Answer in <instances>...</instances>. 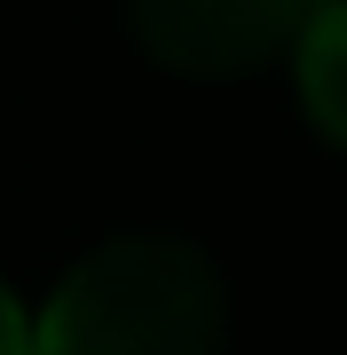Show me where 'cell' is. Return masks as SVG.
<instances>
[{
	"instance_id": "6da1fadb",
	"label": "cell",
	"mask_w": 347,
	"mask_h": 355,
	"mask_svg": "<svg viewBox=\"0 0 347 355\" xmlns=\"http://www.w3.org/2000/svg\"><path fill=\"white\" fill-rule=\"evenodd\" d=\"M229 284L206 245L174 229L103 237L32 316V355H221Z\"/></svg>"
},
{
	"instance_id": "7a4b0ae2",
	"label": "cell",
	"mask_w": 347,
	"mask_h": 355,
	"mask_svg": "<svg viewBox=\"0 0 347 355\" xmlns=\"http://www.w3.org/2000/svg\"><path fill=\"white\" fill-rule=\"evenodd\" d=\"M127 32L142 40L158 71L181 79H244L276 55H292V40L308 32L323 0H118Z\"/></svg>"
},
{
	"instance_id": "3957f363",
	"label": "cell",
	"mask_w": 347,
	"mask_h": 355,
	"mask_svg": "<svg viewBox=\"0 0 347 355\" xmlns=\"http://www.w3.org/2000/svg\"><path fill=\"white\" fill-rule=\"evenodd\" d=\"M292 95L300 119L347 158V0H323L308 32L292 40Z\"/></svg>"
},
{
	"instance_id": "277c9868",
	"label": "cell",
	"mask_w": 347,
	"mask_h": 355,
	"mask_svg": "<svg viewBox=\"0 0 347 355\" xmlns=\"http://www.w3.org/2000/svg\"><path fill=\"white\" fill-rule=\"evenodd\" d=\"M0 355H32V308L16 300L8 277H0Z\"/></svg>"
}]
</instances>
